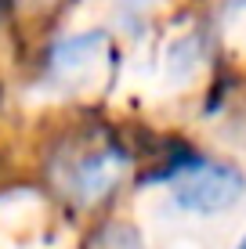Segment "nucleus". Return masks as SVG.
Listing matches in <instances>:
<instances>
[{"label":"nucleus","mask_w":246,"mask_h":249,"mask_svg":"<svg viewBox=\"0 0 246 249\" xmlns=\"http://www.w3.org/2000/svg\"><path fill=\"white\" fill-rule=\"evenodd\" d=\"M167 184H170V199L185 213H199V217H210V213L235 206L246 192V177L239 170L232 162H214V159L181 162L167 177Z\"/></svg>","instance_id":"f257e3e1"},{"label":"nucleus","mask_w":246,"mask_h":249,"mask_svg":"<svg viewBox=\"0 0 246 249\" xmlns=\"http://www.w3.org/2000/svg\"><path fill=\"white\" fill-rule=\"evenodd\" d=\"M109 65V44L101 33H83V36L62 40L51 58V76L69 83L73 90H91L101 83Z\"/></svg>","instance_id":"f03ea898"},{"label":"nucleus","mask_w":246,"mask_h":249,"mask_svg":"<svg viewBox=\"0 0 246 249\" xmlns=\"http://www.w3.org/2000/svg\"><path fill=\"white\" fill-rule=\"evenodd\" d=\"M127 159L120 152H98V156H87L76 166L73 174V192L80 195V199H98V195H105L109 188L120 181Z\"/></svg>","instance_id":"7ed1b4c3"},{"label":"nucleus","mask_w":246,"mask_h":249,"mask_svg":"<svg viewBox=\"0 0 246 249\" xmlns=\"http://www.w3.org/2000/svg\"><path fill=\"white\" fill-rule=\"evenodd\" d=\"M225 36L232 44L246 47V0H228L225 4Z\"/></svg>","instance_id":"20e7f679"},{"label":"nucleus","mask_w":246,"mask_h":249,"mask_svg":"<svg viewBox=\"0 0 246 249\" xmlns=\"http://www.w3.org/2000/svg\"><path fill=\"white\" fill-rule=\"evenodd\" d=\"M98 249H141V238L131 228H113V231H105Z\"/></svg>","instance_id":"39448f33"},{"label":"nucleus","mask_w":246,"mask_h":249,"mask_svg":"<svg viewBox=\"0 0 246 249\" xmlns=\"http://www.w3.org/2000/svg\"><path fill=\"white\" fill-rule=\"evenodd\" d=\"M239 249H246V238H243V242H239Z\"/></svg>","instance_id":"423d86ee"}]
</instances>
